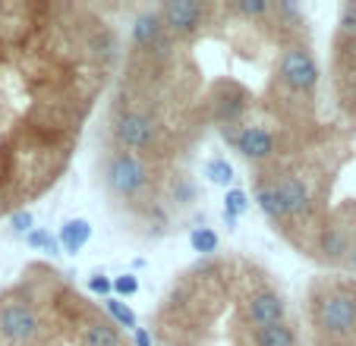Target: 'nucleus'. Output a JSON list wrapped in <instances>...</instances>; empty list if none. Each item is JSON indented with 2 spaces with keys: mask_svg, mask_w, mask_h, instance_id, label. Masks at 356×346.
Returning a JSON list of instances; mask_svg holds the SVG:
<instances>
[{
  "mask_svg": "<svg viewBox=\"0 0 356 346\" xmlns=\"http://www.w3.org/2000/svg\"><path fill=\"white\" fill-rule=\"evenodd\" d=\"M271 186H275V192H277V199H281L287 217H302V214H309L312 199H309V189H306V183H302L300 176H293V173H281V176H275Z\"/></svg>",
  "mask_w": 356,
  "mask_h": 346,
  "instance_id": "9",
  "label": "nucleus"
},
{
  "mask_svg": "<svg viewBox=\"0 0 356 346\" xmlns=\"http://www.w3.org/2000/svg\"><path fill=\"white\" fill-rule=\"evenodd\" d=\"M168 35V28H164V19L158 10H145V13L136 16L133 22V41L136 47H142V51H152V47L158 44V41Z\"/></svg>",
  "mask_w": 356,
  "mask_h": 346,
  "instance_id": "11",
  "label": "nucleus"
},
{
  "mask_svg": "<svg viewBox=\"0 0 356 346\" xmlns=\"http://www.w3.org/2000/svg\"><path fill=\"white\" fill-rule=\"evenodd\" d=\"M246 208H249L246 192L243 189H227V199H224V224H227V230H234L236 217L246 214Z\"/></svg>",
  "mask_w": 356,
  "mask_h": 346,
  "instance_id": "16",
  "label": "nucleus"
},
{
  "mask_svg": "<svg viewBox=\"0 0 356 346\" xmlns=\"http://www.w3.org/2000/svg\"><path fill=\"white\" fill-rule=\"evenodd\" d=\"M170 51H174V35L168 32L155 47H152V51H148V53H152V57H170Z\"/></svg>",
  "mask_w": 356,
  "mask_h": 346,
  "instance_id": "27",
  "label": "nucleus"
},
{
  "mask_svg": "<svg viewBox=\"0 0 356 346\" xmlns=\"http://www.w3.org/2000/svg\"><path fill=\"white\" fill-rule=\"evenodd\" d=\"M341 35L356 41V3H347V7L341 10Z\"/></svg>",
  "mask_w": 356,
  "mask_h": 346,
  "instance_id": "25",
  "label": "nucleus"
},
{
  "mask_svg": "<svg viewBox=\"0 0 356 346\" xmlns=\"http://www.w3.org/2000/svg\"><path fill=\"white\" fill-rule=\"evenodd\" d=\"M287 318V302H284L281 293L275 290H262V293L249 296L246 302V321L252 327H271V324H284Z\"/></svg>",
  "mask_w": 356,
  "mask_h": 346,
  "instance_id": "7",
  "label": "nucleus"
},
{
  "mask_svg": "<svg viewBox=\"0 0 356 346\" xmlns=\"http://www.w3.org/2000/svg\"><path fill=\"white\" fill-rule=\"evenodd\" d=\"M205 176H209L215 186H230V183H234V167L224 158H211L209 164H205Z\"/></svg>",
  "mask_w": 356,
  "mask_h": 346,
  "instance_id": "19",
  "label": "nucleus"
},
{
  "mask_svg": "<svg viewBox=\"0 0 356 346\" xmlns=\"http://www.w3.org/2000/svg\"><path fill=\"white\" fill-rule=\"evenodd\" d=\"M82 346H123V340L111 321H92L82 331Z\"/></svg>",
  "mask_w": 356,
  "mask_h": 346,
  "instance_id": "14",
  "label": "nucleus"
},
{
  "mask_svg": "<svg viewBox=\"0 0 356 346\" xmlns=\"http://www.w3.org/2000/svg\"><path fill=\"white\" fill-rule=\"evenodd\" d=\"M26 242L32 249H44V252H51V255L60 252V240H54V236L47 233V230H32V233L26 236Z\"/></svg>",
  "mask_w": 356,
  "mask_h": 346,
  "instance_id": "22",
  "label": "nucleus"
},
{
  "mask_svg": "<svg viewBox=\"0 0 356 346\" xmlns=\"http://www.w3.org/2000/svg\"><path fill=\"white\" fill-rule=\"evenodd\" d=\"M227 10H234V13L252 19V16H265V13H268L271 3H268V0H234V3H227Z\"/></svg>",
  "mask_w": 356,
  "mask_h": 346,
  "instance_id": "20",
  "label": "nucleus"
},
{
  "mask_svg": "<svg viewBox=\"0 0 356 346\" xmlns=\"http://www.w3.org/2000/svg\"><path fill=\"white\" fill-rule=\"evenodd\" d=\"M101 180H104V189L117 199H136L142 189L148 186V167L136 158L133 151H117L108 154L104 160V170H101Z\"/></svg>",
  "mask_w": 356,
  "mask_h": 346,
  "instance_id": "2",
  "label": "nucleus"
},
{
  "mask_svg": "<svg viewBox=\"0 0 356 346\" xmlns=\"http://www.w3.org/2000/svg\"><path fill=\"white\" fill-rule=\"evenodd\" d=\"M318 63L312 57V51L293 44L281 53V63H277V79L296 94H312L318 85Z\"/></svg>",
  "mask_w": 356,
  "mask_h": 346,
  "instance_id": "3",
  "label": "nucleus"
},
{
  "mask_svg": "<svg viewBox=\"0 0 356 346\" xmlns=\"http://www.w3.org/2000/svg\"><path fill=\"white\" fill-rule=\"evenodd\" d=\"M224 135H227L230 145L249 160H268L271 154H275V135L265 126H246V129H240V133H230V129L224 126Z\"/></svg>",
  "mask_w": 356,
  "mask_h": 346,
  "instance_id": "8",
  "label": "nucleus"
},
{
  "mask_svg": "<svg viewBox=\"0 0 356 346\" xmlns=\"http://www.w3.org/2000/svg\"><path fill=\"white\" fill-rule=\"evenodd\" d=\"M114 133L117 145L123 151H142V148H152L158 139V123L148 117V113H139V110H127L120 113L111 126Z\"/></svg>",
  "mask_w": 356,
  "mask_h": 346,
  "instance_id": "5",
  "label": "nucleus"
},
{
  "mask_svg": "<svg viewBox=\"0 0 356 346\" xmlns=\"http://www.w3.org/2000/svg\"><path fill=\"white\" fill-rule=\"evenodd\" d=\"M114 293H117V299H120V296L139 293V280H136V274H120V277H114Z\"/></svg>",
  "mask_w": 356,
  "mask_h": 346,
  "instance_id": "23",
  "label": "nucleus"
},
{
  "mask_svg": "<svg viewBox=\"0 0 356 346\" xmlns=\"http://www.w3.org/2000/svg\"><path fill=\"white\" fill-rule=\"evenodd\" d=\"M41 333L38 312L26 299H7L0 306V337L13 346H32Z\"/></svg>",
  "mask_w": 356,
  "mask_h": 346,
  "instance_id": "4",
  "label": "nucleus"
},
{
  "mask_svg": "<svg viewBox=\"0 0 356 346\" xmlns=\"http://www.w3.org/2000/svg\"><path fill=\"white\" fill-rule=\"evenodd\" d=\"M104 308H108V315H111V318H114L120 327H133V331L139 327V318H136V312H133V308H129L123 299H117V296H108V299H104Z\"/></svg>",
  "mask_w": 356,
  "mask_h": 346,
  "instance_id": "17",
  "label": "nucleus"
},
{
  "mask_svg": "<svg viewBox=\"0 0 356 346\" xmlns=\"http://www.w3.org/2000/svg\"><path fill=\"white\" fill-rule=\"evenodd\" d=\"M350 246H353V240H350V230L341 224H331L322 230V236H318V252H322V258L328 261V265H341V261L350 258Z\"/></svg>",
  "mask_w": 356,
  "mask_h": 346,
  "instance_id": "10",
  "label": "nucleus"
},
{
  "mask_svg": "<svg viewBox=\"0 0 356 346\" xmlns=\"http://www.w3.org/2000/svg\"><path fill=\"white\" fill-rule=\"evenodd\" d=\"M170 192H174L177 205H193V201H195V183H193V176H177V180L170 183Z\"/></svg>",
  "mask_w": 356,
  "mask_h": 346,
  "instance_id": "21",
  "label": "nucleus"
},
{
  "mask_svg": "<svg viewBox=\"0 0 356 346\" xmlns=\"http://www.w3.org/2000/svg\"><path fill=\"white\" fill-rule=\"evenodd\" d=\"M189 246L199 255H211V252H218V233L209 230V226H195L193 233H189Z\"/></svg>",
  "mask_w": 356,
  "mask_h": 346,
  "instance_id": "18",
  "label": "nucleus"
},
{
  "mask_svg": "<svg viewBox=\"0 0 356 346\" xmlns=\"http://www.w3.org/2000/svg\"><path fill=\"white\" fill-rule=\"evenodd\" d=\"M60 249L67 255H76V252H82V249L88 246V240H92V224H88L86 217H73V220H67V224L60 226Z\"/></svg>",
  "mask_w": 356,
  "mask_h": 346,
  "instance_id": "12",
  "label": "nucleus"
},
{
  "mask_svg": "<svg viewBox=\"0 0 356 346\" xmlns=\"http://www.w3.org/2000/svg\"><path fill=\"white\" fill-rule=\"evenodd\" d=\"M136 346H152V333L145 331V327H136Z\"/></svg>",
  "mask_w": 356,
  "mask_h": 346,
  "instance_id": "28",
  "label": "nucleus"
},
{
  "mask_svg": "<svg viewBox=\"0 0 356 346\" xmlns=\"http://www.w3.org/2000/svg\"><path fill=\"white\" fill-rule=\"evenodd\" d=\"M312 321L325 340H347L356 333V296L341 286L312 290Z\"/></svg>",
  "mask_w": 356,
  "mask_h": 346,
  "instance_id": "1",
  "label": "nucleus"
},
{
  "mask_svg": "<svg viewBox=\"0 0 356 346\" xmlns=\"http://www.w3.org/2000/svg\"><path fill=\"white\" fill-rule=\"evenodd\" d=\"M347 265L356 271V240H353V246H350V258H347Z\"/></svg>",
  "mask_w": 356,
  "mask_h": 346,
  "instance_id": "29",
  "label": "nucleus"
},
{
  "mask_svg": "<svg viewBox=\"0 0 356 346\" xmlns=\"http://www.w3.org/2000/svg\"><path fill=\"white\" fill-rule=\"evenodd\" d=\"M161 19H164V28H168L174 38H189L202 28L205 22V7L195 3V0H168L161 3Z\"/></svg>",
  "mask_w": 356,
  "mask_h": 346,
  "instance_id": "6",
  "label": "nucleus"
},
{
  "mask_svg": "<svg viewBox=\"0 0 356 346\" xmlns=\"http://www.w3.org/2000/svg\"><path fill=\"white\" fill-rule=\"evenodd\" d=\"M32 224H35V220H32V214H29V211H16L13 214V217H10V226H13V230H16V233H32Z\"/></svg>",
  "mask_w": 356,
  "mask_h": 346,
  "instance_id": "26",
  "label": "nucleus"
},
{
  "mask_svg": "<svg viewBox=\"0 0 356 346\" xmlns=\"http://www.w3.org/2000/svg\"><path fill=\"white\" fill-rule=\"evenodd\" d=\"M256 346H296V333L287 321L284 324H271V327H259Z\"/></svg>",
  "mask_w": 356,
  "mask_h": 346,
  "instance_id": "15",
  "label": "nucleus"
},
{
  "mask_svg": "<svg viewBox=\"0 0 356 346\" xmlns=\"http://www.w3.org/2000/svg\"><path fill=\"white\" fill-rule=\"evenodd\" d=\"M88 290L108 299V296L114 293V280H111L108 274H92V277H88Z\"/></svg>",
  "mask_w": 356,
  "mask_h": 346,
  "instance_id": "24",
  "label": "nucleus"
},
{
  "mask_svg": "<svg viewBox=\"0 0 356 346\" xmlns=\"http://www.w3.org/2000/svg\"><path fill=\"white\" fill-rule=\"evenodd\" d=\"M256 205L262 208V214L271 220V224H284V220H290L271 183H259V186H256Z\"/></svg>",
  "mask_w": 356,
  "mask_h": 346,
  "instance_id": "13",
  "label": "nucleus"
},
{
  "mask_svg": "<svg viewBox=\"0 0 356 346\" xmlns=\"http://www.w3.org/2000/svg\"><path fill=\"white\" fill-rule=\"evenodd\" d=\"M318 346H343V343H341V340H322Z\"/></svg>",
  "mask_w": 356,
  "mask_h": 346,
  "instance_id": "30",
  "label": "nucleus"
}]
</instances>
